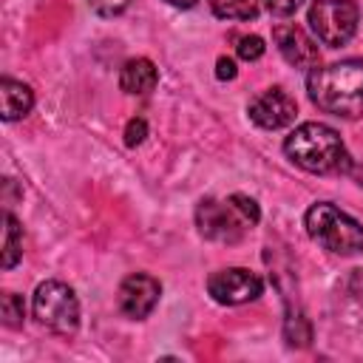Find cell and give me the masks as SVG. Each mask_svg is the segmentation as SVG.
I'll list each match as a JSON object with an SVG mask.
<instances>
[{
	"mask_svg": "<svg viewBox=\"0 0 363 363\" xmlns=\"http://www.w3.org/2000/svg\"><path fill=\"white\" fill-rule=\"evenodd\" d=\"M23 255V227L20 221L6 213L3 216V250H0V264L3 269H11Z\"/></svg>",
	"mask_w": 363,
	"mask_h": 363,
	"instance_id": "obj_13",
	"label": "cell"
},
{
	"mask_svg": "<svg viewBox=\"0 0 363 363\" xmlns=\"http://www.w3.org/2000/svg\"><path fill=\"white\" fill-rule=\"evenodd\" d=\"M159 82V71L156 65L147 60V57H136V60H128L119 71V88L125 94H133V96H142V94H150Z\"/></svg>",
	"mask_w": 363,
	"mask_h": 363,
	"instance_id": "obj_11",
	"label": "cell"
},
{
	"mask_svg": "<svg viewBox=\"0 0 363 363\" xmlns=\"http://www.w3.org/2000/svg\"><path fill=\"white\" fill-rule=\"evenodd\" d=\"M352 292L357 298H363V269H354V275H352Z\"/></svg>",
	"mask_w": 363,
	"mask_h": 363,
	"instance_id": "obj_22",
	"label": "cell"
},
{
	"mask_svg": "<svg viewBox=\"0 0 363 363\" xmlns=\"http://www.w3.org/2000/svg\"><path fill=\"white\" fill-rule=\"evenodd\" d=\"M235 74H238L235 62H233L230 57H218V62H216V77H218V79H235Z\"/></svg>",
	"mask_w": 363,
	"mask_h": 363,
	"instance_id": "obj_21",
	"label": "cell"
},
{
	"mask_svg": "<svg viewBox=\"0 0 363 363\" xmlns=\"http://www.w3.org/2000/svg\"><path fill=\"white\" fill-rule=\"evenodd\" d=\"M306 233L335 255H357L363 250V227L329 201H315L306 210Z\"/></svg>",
	"mask_w": 363,
	"mask_h": 363,
	"instance_id": "obj_3",
	"label": "cell"
},
{
	"mask_svg": "<svg viewBox=\"0 0 363 363\" xmlns=\"http://www.w3.org/2000/svg\"><path fill=\"white\" fill-rule=\"evenodd\" d=\"M0 102H3V119L14 122V119H23L34 108V91L20 79L3 77L0 79Z\"/></svg>",
	"mask_w": 363,
	"mask_h": 363,
	"instance_id": "obj_12",
	"label": "cell"
},
{
	"mask_svg": "<svg viewBox=\"0 0 363 363\" xmlns=\"http://www.w3.org/2000/svg\"><path fill=\"white\" fill-rule=\"evenodd\" d=\"M34 318L54 335H74L79 326V301L62 281H45L34 289Z\"/></svg>",
	"mask_w": 363,
	"mask_h": 363,
	"instance_id": "obj_4",
	"label": "cell"
},
{
	"mask_svg": "<svg viewBox=\"0 0 363 363\" xmlns=\"http://www.w3.org/2000/svg\"><path fill=\"white\" fill-rule=\"evenodd\" d=\"M357 20L360 11L352 0H315L309 6V26L315 37L329 48L346 45L357 31Z\"/></svg>",
	"mask_w": 363,
	"mask_h": 363,
	"instance_id": "obj_5",
	"label": "cell"
},
{
	"mask_svg": "<svg viewBox=\"0 0 363 363\" xmlns=\"http://www.w3.org/2000/svg\"><path fill=\"white\" fill-rule=\"evenodd\" d=\"M210 9L224 20H252L258 14L255 0H210Z\"/></svg>",
	"mask_w": 363,
	"mask_h": 363,
	"instance_id": "obj_14",
	"label": "cell"
},
{
	"mask_svg": "<svg viewBox=\"0 0 363 363\" xmlns=\"http://www.w3.org/2000/svg\"><path fill=\"white\" fill-rule=\"evenodd\" d=\"M145 136H147V122H145L142 116H133V119L125 125V145H128V147H136V145L145 142Z\"/></svg>",
	"mask_w": 363,
	"mask_h": 363,
	"instance_id": "obj_18",
	"label": "cell"
},
{
	"mask_svg": "<svg viewBox=\"0 0 363 363\" xmlns=\"http://www.w3.org/2000/svg\"><path fill=\"white\" fill-rule=\"evenodd\" d=\"M264 40L258 37V34H247V37H241L238 40V45H235V51H238V57L241 60H247V62H255V60H261L264 57Z\"/></svg>",
	"mask_w": 363,
	"mask_h": 363,
	"instance_id": "obj_16",
	"label": "cell"
},
{
	"mask_svg": "<svg viewBox=\"0 0 363 363\" xmlns=\"http://www.w3.org/2000/svg\"><path fill=\"white\" fill-rule=\"evenodd\" d=\"M272 37H275V45H278L281 57L289 65H295V68H315L318 65V60H320L318 45L303 28H298L292 23L289 26H275Z\"/></svg>",
	"mask_w": 363,
	"mask_h": 363,
	"instance_id": "obj_10",
	"label": "cell"
},
{
	"mask_svg": "<svg viewBox=\"0 0 363 363\" xmlns=\"http://www.w3.org/2000/svg\"><path fill=\"white\" fill-rule=\"evenodd\" d=\"M196 224H199V233L210 241H224V244H233L244 235L247 227H252L244 213L227 199V201H216V199H204L199 201L196 207Z\"/></svg>",
	"mask_w": 363,
	"mask_h": 363,
	"instance_id": "obj_6",
	"label": "cell"
},
{
	"mask_svg": "<svg viewBox=\"0 0 363 363\" xmlns=\"http://www.w3.org/2000/svg\"><path fill=\"white\" fill-rule=\"evenodd\" d=\"M164 3H170V6H176V9H190V6H196L199 0H164Z\"/></svg>",
	"mask_w": 363,
	"mask_h": 363,
	"instance_id": "obj_23",
	"label": "cell"
},
{
	"mask_svg": "<svg viewBox=\"0 0 363 363\" xmlns=\"http://www.w3.org/2000/svg\"><path fill=\"white\" fill-rule=\"evenodd\" d=\"M357 184L363 187V170H357Z\"/></svg>",
	"mask_w": 363,
	"mask_h": 363,
	"instance_id": "obj_24",
	"label": "cell"
},
{
	"mask_svg": "<svg viewBox=\"0 0 363 363\" xmlns=\"http://www.w3.org/2000/svg\"><path fill=\"white\" fill-rule=\"evenodd\" d=\"M159 295H162V284L153 278V275H145V272H136V275H128L122 284H119V309L133 318V320H142L147 318L156 303H159Z\"/></svg>",
	"mask_w": 363,
	"mask_h": 363,
	"instance_id": "obj_9",
	"label": "cell"
},
{
	"mask_svg": "<svg viewBox=\"0 0 363 363\" xmlns=\"http://www.w3.org/2000/svg\"><path fill=\"white\" fill-rule=\"evenodd\" d=\"M264 3H267V9H269L275 17H289V14H295V11L301 9L303 0H264Z\"/></svg>",
	"mask_w": 363,
	"mask_h": 363,
	"instance_id": "obj_20",
	"label": "cell"
},
{
	"mask_svg": "<svg viewBox=\"0 0 363 363\" xmlns=\"http://www.w3.org/2000/svg\"><path fill=\"white\" fill-rule=\"evenodd\" d=\"M309 99L335 116H363V60H340L332 65H315L306 77Z\"/></svg>",
	"mask_w": 363,
	"mask_h": 363,
	"instance_id": "obj_1",
	"label": "cell"
},
{
	"mask_svg": "<svg viewBox=\"0 0 363 363\" xmlns=\"http://www.w3.org/2000/svg\"><path fill=\"white\" fill-rule=\"evenodd\" d=\"M230 201L244 213V218L255 227L258 221H261V210H258V204H255V199H250V196H244V193H233L230 196Z\"/></svg>",
	"mask_w": 363,
	"mask_h": 363,
	"instance_id": "obj_17",
	"label": "cell"
},
{
	"mask_svg": "<svg viewBox=\"0 0 363 363\" xmlns=\"http://www.w3.org/2000/svg\"><path fill=\"white\" fill-rule=\"evenodd\" d=\"M247 113L258 128L278 130V128H286L289 122H295L298 105L284 88H267V91H261L250 99Z\"/></svg>",
	"mask_w": 363,
	"mask_h": 363,
	"instance_id": "obj_8",
	"label": "cell"
},
{
	"mask_svg": "<svg viewBox=\"0 0 363 363\" xmlns=\"http://www.w3.org/2000/svg\"><path fill=\"white\" fill-rule=\"evenodd\" d=\"M207 292L213 295L216 303L238 306V303L255 301L264 292V281L244 267H227L207 278Z\"/></svg>",
	"mask_w": 363,
	"mask_h": 363,
	"instance_id": "obj_7",
	"label": "cell"
},
{
	"mask_svg": "<svg viewBox=\"0 0 363 363\" xmlns=\"http://www.w3.org/2000/svg\"><path fill=\"white\" fill-rule=\"evenodd\" d=\"M0 318L9 329H20L23 320H26V303L17 292H3L0 298Z\"/></svg>",
	"mask_w": 363,
	"mask_h": 363,
	"instance_id": "obj_15",
	"label": "cell"
},
{
	"mask_svg": "<svg viewBox=\"0 0 363 363\" xmlns=\"http://www.w3.org/2000/svg\"><path fill=\"white\" fill-rule=\"evenodd\" d=\"M284 153L309 173H349L352 170V159L346 153L343 139L337 136L335 128L323 122L298 125L286 136Z\"/></svg>",
	"mask_w": 363,
	"mask_h": 363,
	"instance_id": "obj_2",
	"label": "cell"
},
{
	"mask_svg": "<svg viewBox=\"0 0 363 363\" xmlns=\"http://www.w3.org/2000/svg\"><path fill=\"white\" fill-rule=\"evenodd\" d=\"M130 3H133V0H88V6H91L96 14H102V17H116V14H122Z\"/></svg>",
	"mask_w": 363,
	"mask_h": 363,
	"instance_id": "obj_19",
	"label": "cell"
}]
</instances>
